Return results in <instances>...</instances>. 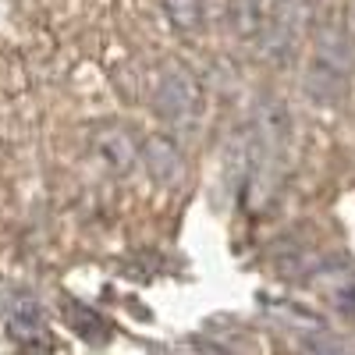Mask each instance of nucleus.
Masks as SVG:
<instances>
[{
	"instance_id": "1a4fd4ad",
	"label": "nucleus",
	"mask_w": 355,
	"mask_h": 355,
	"mask_svg": "<svg viewBox=\"0 0 355 355\" xmlns=\"http://www.w3.org/2000/svg\"><path fill=\"white\" fill-rule=\"evenodd\" d=\"M266 309H270V316H277L288 331H299L306 338H320L323 331H327V327H323V320H316L313 313L291 306V302H266Z\"/></svg>"
},
{
	"instance_id": "f257e3e1",
	"label": "nucleus",
	"mask_w": 355,
	"mask_h": 355,
	"mask_svg": "<svg viewBox=\"0 0 355 355\" xmlns=\"http://www.w3.org/2000/svg\"><path fill=\"white\" fill-rule=\"evenodd\" d=\"M352 40L338 21L320 25V33L313 40V53L302 75L306 96L320 107H331L348 93V78H352Z\"/></svg>"
},
{
	"instance_id": "9d476101",
	"label": "nucleus",
	"mask_w": 355,
	"mask_h": 355,
	"mask_svg": "<svg viewBox=\"0 0 355 355\" xmlns=\"http://www.w3.org/2000/svg\"><path fill=\"white\" fill-rule=\"evenodd\" d=\"M164 8L171 25L182 28V33H196L202 21V0H164Z\"/></svg>"
},
{
	"instance_id": "7ed1b4c3",
	"label": "nucleus",
	"mask_w": 355,
	"mask_h": 355,
	"mask_svg": "<svg viewBox=\"0 0 355 355\" xmlns=\"http://www.w3.org/2000/svg\"><path fill=\"white\" fill-rule=\"evenodd\" d=\"M157 114L174 128H192L202 114V89L185 68H171L157 85Z\"/></svg>"
},
{
	"instance_id": "0eeeda50",
	"label": "nucleus",
	"mask_w": 355,
	"mask_h": 355,
	"mask_svg": "<svg viewBox=\"0 0 355 355\" xmlns=\"http://www.w3.org/2000/svg\"><path fill=\"white\" fill-rule=\"evenodd\" d=\"M64 320H68V327L89 345H103L110 338V323L96 309H89L75 299H64Z\"/></svg>"
},
{
	"instance_id": "423d86ee",
	"label": "nucleus",
	"mask_w": 355,
	"mask_h": 355,
	"mask_svg": "<svg viewBox=\"0 0 355 355\" xmlns=\"http://www.w3.org/2000/svg\"><path fill=\"white\" fill-rule=\"evenodd\" d=\"M139 157L150 171V178H157L160 185H178L185 178V160H182V150L171 135H150L142 146H139Z\"/></svg>"
},
{
	"instance_id": "39448f33",
	"label": "nucleus",
	"mask_w": 355,
	"mask_h": 355,
	"mask_svg": "<svg viewBox=\"0 0 355 355\" xmlns=\"http://www.w3.org/2000/svg\"><path fill=\"white\" fill-rule=\"evenodd\" d=\"M89 142H93V153L107 164V171L117 174V178L128 174L135 167V160H139V142L121 125H100V128H93Z\"/></svg>"
},
{
	"instance_id": "f03ea898",
	"label": "nucleus",
	"mask_w": 355,
	"mask_h": 355,
	"mask_svg": "<svg viewBox=\"0 0 355 355\" xmlns=\"http://www.w3.org/2000/svg\"><path fill=\"white\" fill-rule=\"evenodd\" d=\"M309 21V0H274L270 15H266L263 28H259V46L270 61H284L291 57L299 36L306 33Z\"/></svg>"
},
{
	"instance_id": "6e6552de",
	"label": "nucleus",
	"mask_w": 355,
	"mask_h": 355,
	"mask_svg": "<svg viewBox=\"0 0 355 355\" xmlns=\"http://www.w3.org/2000/svg\"><path fill=\"white\" fill-rule=\"evenodd\" d=\"M270 4L274 0H231V21L234 28L249 40V36H259V28L270 15Z\"/></svg>"
},
{
	"instance_id": "20e7f679",
	"label": "nucleus",
	"mask_w": 355,
	"mask_h": 355,
	"mask_svg": "<svg viewBox=\"0 0 355 355\" xmlns=\"http://www.w3.org/2000/svg\"><path fill=\"white\" fill-rule=\"evenodd\" d=\"M4 320H8V334L21 345V348H40L43 355L50 352V334H46V320L43 309L33 295H11V302L4 306Z\"/></svg>"
}]
</instances>
